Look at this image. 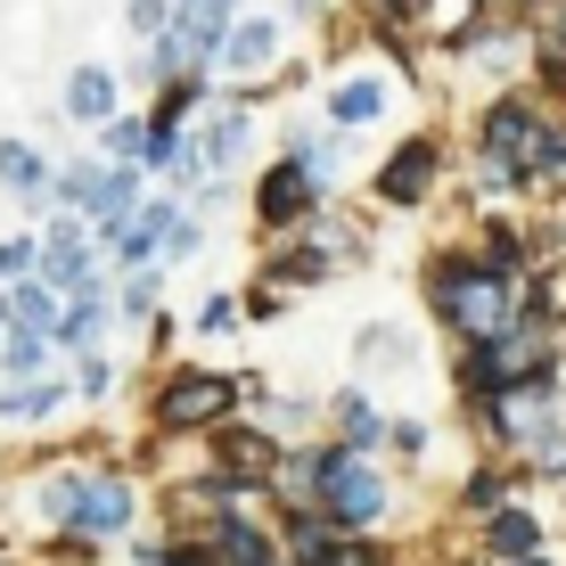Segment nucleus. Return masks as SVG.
<instances>
[{"label": "nucleus", "instance_id": "nucleus-1", "mask_svg": "<svg viewBox=\"0 0 566 566\" xmlns=\"http://www.w3.org/2000/svg\"><path fill=\"white\" fill-rule=\"evenodd\" d=\"M558 156H566V140L551 132V115H542V107L510 99V107L484 115V172H493V189H525L534 172H551Z\"/></svg>", "mask_w": 566, "mask_h": 566}, {"label": "nucleus", "instance_id": "nucleus-2", "mask_svg": "<svg viewBox=\"0 0 566 566\" xmlns=\"http://www.w3.org/2000/svg\"><path fill=\"white\" fill-rule=\"evenodd\" d=\"M436 312H443V321L460 328L468 345L501 337V328L517 321L510 271H493V263H443V271H436Z\"/></svg>", "mask_w": 566, "mask_h": 566}, {"label": "nucleus", "instance_id": "nucleus-3", "mask_svg": "<svg viewBox=\"0 0 566 566\" xmlns=\"http://www.w3.org/2000/svg\"><path fill=\"white\" fill-rule=\"evenodd\" d=\"M42 501H50L57 525H74V534H91V542H99V534H124L132 510H140L124 476H57Z\"/></svg>", "mask_w": 566, "mask_h": 566}, {"label": "nucleus", "instance_id": "nucleus-4", "mask_svg": "<svg viewBox=\"0 0 566 566\" xmlns=\"http://www.w3.org/2000/svg\"><path fill=\"white\" fill-rule=\"evenodd\" d=\"M312 484H321V501H328L321 517H337V525H369V517H386V476L354 452V443H337V452L312 460Z\"/></svg>", "mask_w": 566, "mask_h": 566}, {"label": "nucleus", "instance_id": "nucleus-5", "mask_svg": "<svg viewBox=\"0 0 566 566\" xmlns=\"http://www.w3.org/2000/svg\"><path fill=\"white\" fill-rule=\"evenodd\" d=\"M230 402H239V386H230V378L181 369V378H165V395H156V427H165V436H181V427H213V419H230Z\"/></svg>", "mask_w": 566, "mask_h": 566}, {"label": "nucleus", "instance_id": "nucleus-6", "mask_svg": "<svg viewBox=\"0 0 566 566\" xmlns=\"http://www.w3.org/2000/svg\"><path fill=\"white\" fill-rule=\"evenodd\" d=\"M427 172H436V148H427V140H411V148H395V156H386L378 189H386L395 206H411V198H427Z\"/></svg>", "mask_w": 566, "mask_h": 566}, {"label": "nucleus", "instance_id": "nucleus-7", "mask_svg": "<svg viewBox=\"0 0 566 566\" xmlns=\"http://www.w3.org/2000/svg\"><path fill=\"white\" fill-rule=\"evenodd\" d=\"M247 132H255V124H247V107H222V115H213V124H206V140L198 148H189V165H239V156H247Z\"/></svg>", "mask_w": 566, "mask_h": 566}, {"label": "nucleus", "instance_id": "nucleus-8", "mask_svg": "<svg viewBox=\"0 0 566 566\" xmlns=\"http://www.w3.org/2000/svg\"><path fill=\"white\" fill-rule=\"evenodd\" d=\"M312 198H321V189H312V172H304V165H280V172H271V181L255 189L263 222H296V213H304Z\"/></svg>", "mask_w": 566, "mask_h": 566}, {"label": "nucleus", "instance_id": "nucleus-9", "mask_svg": "<svg viewBox=\"0 0 566 566\" xmlns=\"http://www.w3.org/2000/svg\"><path fill=\"white\" fill-rule=\"evenodd\" d=\"M66 115H74V124H107V115H115V74H107V66H74Z\"/></svg>", "mask_w": 566, "mask_h": 566}, {"label": "nucleus", "instance_id": "nucleus-10", "mask_svg": "<svg viewBox=\"0 0 566 566\" xmlns=\"http://www.w3.org/2000/svg\"><path fill=\"white\" fill-rule=\"evenodd\" d=\"M213 57H222V66H239V74H255V66L280 57V25H263V17H255V25L222 33V50H213Z\"/></svg>", "mask_w": 566, "mask_h": 566}, {"label": "nucleus", "instance_id": "nucleus-11", "mask_svg": "<svg viewBox=\"0 0 566 566\" xmlns=\"http://www.w3.org/2000/svg\"><path fill=\"white\" fill-rule=\"evenodd\" d=\"M328 115H337L345 132L378 124V115H386V83H369V74H361V83H337V91H328Z\"/></svg>", "mask_w": 566, "mask_h": 566}, {"label": "nucleus", "instance_id": "nucleus-12", "mask_svg": "<svg viewBox=\"0 0 566 566\" xmlns=\"http://www.w3.org/2000/svg\"><path fill=\"white\" fill-rule=\"evenodd\" d=\"M165 222H172V206H148V213H132V222H115V255L140 271L156 255V239H165Z\"/></svg>", "mask_w": 566, "mask_h": 566}, {"label": "nucleus", "instance_id": "nucleus-13", "mask_svg": "<svg viewBox=\"0 0 566 566\" xmlns=\"http://www.w3.org/2000/svg\"><path fill=\"white\" fill-rule=\"evenodd\" d=\"M50 280L57 287H91V247H83V230H74V222L50 230Z\"/></svg>", "mask_w": 566, "mask_h": 566}, {"label": "nucleus", "instance_id": "nucleus-14", "mask_svg": "<svg viewBox=\"0 0 566 566\" xmlns=\"http://www.w3.org/2000/svg\"><path fill=\"white\" fill-rule=\"evenodd\" d=\"M132 198H140V165H115V172H99V189H91L83 213H99V222H124Z\"/></svg>", "mask_w": 566, "mask_h": 566}, {"label": "nucleus", "instance_id": "nucleus-15", "mask_svg": "<svg viewBox=\"0 0 566 566\" xmlns=\"http://www.w3.org/2000/svg\"><path fill=\"white\" fill-rule=\"evenodd\" d=\"M0 321H17V328H50V321H57V304H50V287L17 280L9 296H0Z\"/></svg>", "mask_w": 566, "mask_h": 566}, {"label": "nucleus", "instance_id": "nucleus-16", "mask_svg": "<svg viewBox=\"0 0 566 566\" xmlns=\"http://www.w3.org/2000/svg\"><path fill=\"white\" fill-rule=\"evenodd\" d=\"M534 542H542V525L525 517V510H493V551H501V558H525Z\"/></svg>", "mask_w": 566, "mask_h": 566}, {"label": "nucleus", "instance_id": "nucleus-17", "mask_svg": "<svg viewBox=\"0 0 566 566\" xmlns=\"http://www.w3.org/2000/svg\"><path fill=\"white\" fill-rule=\"evenodd\" d=\"M0 181H9V189H25V198H33V189H42V156H33L25 140H0Z\"/></svg>", "mask_w": 566, "mask_h": 566}, {"label": "nucleus", "instance_id": "nucleus-18", "mask_svg": "<svg viewBox=\"0 0 566 566\" xmlns=\"http://www.w3.org/2000/svg\"><path fill=\"white\" fill-rule=\"evenodd\" d=\"M222 460L239 468V476H263V468L280 460V452H263V436H247V427H230V436H222Z\"/></svg>", "mask_w": 566, "mask_h": 566}, {"label": "nucleus", "instance_id": "nucleus-19", "mask_svg": "<svg viewBox=\"0 0 566 566\" xmlns=\"http://www.w3.org/2000/svg\"><path fill=\"white\" fill-rule=\"evenodd\" d=\"M50 328H57V337H66V345H91V337H99V304H91V296H83V287H74V304H66V312H57V321H50Z\"/></svg>", "mask_w": 566, "mask_h": 566}, {"label": "nucleus", "instance_id": "nucleus-20", "mask_svg": "<svg viewBox=\"0 0 566 566\" xmlns=\"http://www.w3.org/2000/svg\"><path fill=\"white\" fill-rule=\"evenodd\" d=\"M337 419H345V436H354V452L386 436V427H378V411H369V395H337Z\"/></svg>", "mask_w": 566, "mask_h": 566}, {"label": "nucleus", "instance_id": "nucleus-21", "mask_svg": "<svg viewBox=\"0 0 566 566\" xmlns=\"http://www.w3.org/2000/svg\"><path fill=\"white\" fill-rule=\"evenodd\" d=\"M0 361H9L17 378H25V369L42 361V328H17V321H9V345H0Z\"/></svg>", "mask_w": 566, "mask_h": 566}, {"label": "nucleus", "instance_id": "nucleus-22", "mask_svg": "<svg viewBox=\"0 0 566 566\" xmlns=\"http://www.w3.org/2000/svg\"><path fill=\"white\" fill-rule=\"evenodd\" d=\"M57 411V386H25V395H0V419H42Z\"/></svg>", "mask_w": 566, "mask_h": 566}, {"label": "nucleus", "instance_id": "nucleus-23", "mask_svg": "<svg viewBox=\"0 0 566 566\" xmlns=\"http://www.w3.org/2000/svg\"><path fill=\"white\" fill-rule=\"evenodd\" d=\"M140 140H148V124H115L107 115V148L124 156V165H140Z\"/></svg>", "mask_w": 566, "mask_h": 566}, {"label": "nucleus", "instance_id": "nucleus-24", "mask_svg": "<svg viewBox=\"0 0 566 566\" xmlns=\"http://www.w3.org/2000/svg\"><path fill=\"white\" fill-rule=\"evenodd\" d=\"M172 25V0H132V33H165Z\"/></svg>", "mask_w": 566, "mask_h": 566}, {"label": "nucleus", "instance_id": "nucleus-25", "mask_svg": "<svg viewBox=\"0 0 566 566\" xmlns=\"http://www.w3.org/2000/svg\"><path fill=\"white\" fill-rule=\"evenodd\" d=\"M91 189H99V165H74L66 181H57V198H66V206H91Z\"/></svg>", "mask_w": 566, "mask_h": 566}, {"label": "nucleus", "instance_id": "nucleus-26", "mask_svg": "<svg viewBox=\"0 0 566 566\" xmlns=\"http://www.w3.org/2000/svg\"><path fill=\"white\" fill-rule=\"evenodd\" d=\"M25 271H33V239H9L0 247V280H25Z\"/></svg>", "mask_w": 566, "mask_h": 566}, {"label": "nucleus", "instance_id": "nucleus-27", "mask_svg": "<svg viewBox=\"0 0 566 566\" xmlns=\"http://www.w3.org/2000/svg\"><path fill=\"white\" fill-rule=\"evenodd\" d=\"M321 566H386V558H378V551H354V542H328Z\"/></svg>", "mask_w": 566, "mask_h": 566}, {"label": "nucleus", "instance_id": "nucleus-28", "mask_svg": "<svg viewBox=\"0 0 566 566\" xmlns=\"http://www.w3.org/2000/svg\"><path fill=\"white\" fill-rule=\"evenodd\" d=\"M148 304H156V280H148V271H140V280H132V287H124V312H132V321H140V312H148Z\"/></svg>", "mask_w": 566, "mask_h": 566}, {"label": "nucleus", "instance_id": "nucleus-29", "mask_svg": "<svg viewBox=\"0 0 566 566\" xmlns=\"http://www.w3.org/2000/svg\"><path fill=\"white\" fill-rule=\"evenodd\" d=\"M230 321H239V304H230V296H213V304L198 312V328H230Z\"/></svg>", "mask_w": 566, "mask_h": 566}, {"label": "nucleus", "instance_id": "nucleus-30", "mask_svg": "<svg viewBox=\"0 0 566 566\" xmlns=\"http://www.w3.org/2000/svg\"><path fill=\"white\" fill-rule=\"evenodd\" d=\"M510 566H542V558H534V551H525V558H510Z\"/></svg>", "mask_w": 566, "mask_h": 566}]
</instances>
